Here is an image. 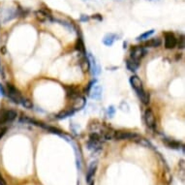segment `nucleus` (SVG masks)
Returning a JSON list of instances; mask_svg holds the SVG:
<instances>
[{
    "label": "nucleus",
    "mask_w": 185,
    "mask_h": 185,
    "mask_svg": "<svg viewBox=\"0 0 185 185\" xmlns=\"http://www.w3.org/2000/svg\"><path fill=\"white\" fill-rule=\"evenodd\" d=\"M130 83H131L133 88L136 90V92H137L139 98L141 99L142 104L148 105L150 100V96H149V93H148L144 90L143 86H142V82L140 78L138 76H132L130 78Z\"/></svg>",
    "instance_id": "1"
},
{
    "label": "nucleus",
    "mask_w": 185,
    "mask_h": 185,
    "mask_svg": "<svg viewBox=\"0 0 185 185\" xmlns=\"http://www.w3.org/2000/svg\"><path fill=\"white\" fill-rule=\"evenodd\" d=\"M6 89H7V96L10 100L13 101L16 104H21L22 99L23 98V97L22 96L21 92H19V90L18 88H16V87L11 83H7Z\"/></svg>",
    "instance_id": "2"
},
{
    "label": "nucleus",
    "mask_w": 185,
    "mask_h": 185,
    "mask_svg": "<svg viewBox=\"0 0 185 185\" xmlns=\"http://www.w3.org/2000/svg\"><path fill=\"white\" fill-rule=\"evenodd\" d=\"M18 116V113L14 110H3L0 112V124L5 125L14 121Z\"/></svg>",
    "instance_id": "3"
},
{
    "label": "nucleus",
    "mask_w": 185,
    "mask_h": 185,
    "mask_svg": "<svg viewBox=\"0 0 185 185\" xmlns=\"http://www.w3.org/2000/svg\"><path fill=\"white\" fill-rule=\"evenodd\" d=\"M141 137L136 133L128 132V131H115L113 139L118 141H125V140H134L138 141Z\"/></svg>",
    "instance_id": "4"
},
{
    "label": "nucleus",
    "mask_w": 185,
    "mask_h": 185,
    "mask_svg": "<svg viewBox=\"0 0 185 185\" xmlns=\"http://www.w3.org/2000/svg\"><path fill=\"white\" fill-rule=\"evenodd\" d=\"M144 121L148 127H149L150 129L154 130L156 128V118H155V114L151 109H148L144 112Z\"/></svg>",
    "instance_id": "5"
},
{
    "label": "nucleus",
    "mask_w": 185,
    "mask_h": 185,
    "mask_svg": "<svg viewBox=\"0 0 185 185\" xmlns=\"http://www.w3.org/2000/svg\"><path fill=\"white\" fill-rule=\"evenodd\" d=\"M131 58L136 61H139L142 59V58L147 54V51H145V48L141 47V46H135L132 48V50H131Z\"/></svg>",
    "instance_id": "6"
},
{
    "label": "nucleus",
    "mask_w": 185,
    "mask_h": 185,
    "mask_svg": "<svg viewBox=\"0 0 185 185\" xmlns=\"http://www.w3.org/2000/svg\"><path fill=\"white\" fill-rule=\"evenodd\" d=\"M177 38L172 32L165 33V48L168 50H172L177 47Z\"/></svg>",
    "instance_id": "7"
},
{
    "label": "nucleus",
    "mask_w": 185,
    "mask_h": 185,
    "mask_svg": "<svg viewBox=\"0 0 185 185\" xmlns=\"http://www.w3.org/2000/svg\"><path fill=\"white\" fill-rule=\"evenodd\" d=\"M87 58H88V61H89V65H90V69L92 71V74L93 76H98L101 72L100 70V66L98 65V63L96 62V59L95 57L91 54V53H88V56H87Z\"/></svg>",
    "instance_id": "8"
},
{
    "label": "nucleus",
    "mask_w": 185,
    "mask_h": 185,
    "mask_svg": "<svg viewBox=\"0 0 185 185\" xmlns=\"http://www.w3.org/2000/svg\"><path fill=\"white\" fill-rule=\"evenodd\" d=\"M36 15V18L39 22H45L47 21H48V19H51L52 18V16H51V12L47 11V10L45 9H41V10H38V11L35 13Z\"/></svg>",
    "instance_id": "9"
},
{
    "label": "nucleus",
    "mask_w": 185,
    "mask_h": 185,
    "mask_svg": "<svg viewBox=\"0 0 185 185\" xmlns=\"http://www.w3.org/2000/svg\"><path fill=\"white\" fill-rule=\"evenodd\" d=\"M97 167H98V163H97V161H93L89 165L88 170H87V172H86V181L88 183H90L91 180L93 179L95 173H96V171H97Z\"/></svg>",
    "instance_id": "10"
},
{
    "label": "nucleus",
    "mask_w": 185,
    "mask_h": 185,
    "mask_svg": "<svg viewBox=\"0 0 185 185\" xmlns=\"http://www.w3.org/2000/svg\"><path fill=\"white\" fill-rule=\"evenodd\" d=\"M74 100V103H73V107H72V109L76 112V111H79V110H82L84 108V106H85V98L82 96H78L77 98L73 99Z\"/></svg>",
    "instance_id": "11"
},
{
    "label": "nucleus",
    "mask_w": 185,
    "mask_h": 185,
    "mask_svg": "<svg viewBox=\"0 0 185 185\" xmlns=\"http://www.w3.org/2000/svg\"><path fill=\"white\" fill-rule=\"evenodd\" d=\"M90 97L93 100H100L102 97V86L99 84H96L93 87H91Z\"/></svg>",
    "instance_id": "12"
},
{
    "label": "nucleus",
    "mask_w": 185,
    "mask_h": 185,
    "mask_svg": "<svg viewBox=\"0 0 185 185\" xmlns=\"http://www.w3.org/2000/svg\"><path fill=\"white\" fill-rule=\"evenodd\" d=\"M65 89H66V93L68 98L70 99H75L77 98L78 96H80V90L78 89V87L76 86H65Z\"/></svg>",
    "instance_id": "13"
},
{
    "label": "nucleus",
    "mask_w": 185,
    "mask_h": 185,
    "mask_svg": "<svg viewBox=\"0 0 185 185\" xmlns=\"http://www.w3.org/2000/svg\"><path fill=\"white\" fill-rule=\"evenodd\" d=\"M163 142L166 144L169 148H172V149H180L181 148H180L181 143L177 141H173L171 139H163Z\"/></svg>",
    "instance_id": "14"
},
{
    "label": "nucleus",
    "mask_w": 185,
    "mask_h": 185,
    "mask_svg": "<svg viewBox=\"0 0 185 185\" xmlns=\"http://www.w3.org/2000/svg\"><path fill=\"white\" fill-rule=\"evenodd\" d=\"M116 38H118V36H116V34H113V33H109L107 34L104 39H103V44L107 47H111L112 46V44L114 43V41L116 40Z\"/></svg>",
    "instance_id": "15"
},
{
    "label": "nucleus",
    "mask_w": 185,
    "mask_h": 185,
    "mask_svg": "<svg viewBox=\"0 0 185 185\" xmlns=\"http://www.w3.org/2000/svg\"><path fill=\"white\" fill-rule=\"evenodd\" d=\"M139 65H140L139 61H136V60L132 59L131 57L126 60V66H127L128 70H130L131 72H135L136 70H137L139 68Z\"/></svg>",
    "instance_id": "16"
},
{
    "label": "nucleus",
    "mask_w": 185,
    "mask_h": 185,
    "mask_svg": "<svg viewBox=\"0 0 185 185\" xmlns=\"http://www.w3.org/2000/svg\"><path fill=\"white\" fill-rule=\"evenodd\" d=\"M161 45V40L159 38H153L150 39L148 42H145V47L148 48H158Z\"/></svg>",
    "instance_id": "17"
},
{
    "label": "nucleus",
    "mask_w": 185,
    "mask_h": 185,
    "mask_svg": "<svg viewBox=\"0 0 185 185\" xmlns=\"http://www.w3.org/2000/svg\"><path fill=\"white\" fill-rule=\"evenodd\" d=\"M75 113V111L73 109H69L67 111H64V112H61L59 114H57V118L58 119H65L67 118H69V116L73 115Z\"/></svg>",
    "instance_id": "18"
},
{
    "label": "nucleus",
    "mask_w": 185,
    "mask_h": 185,
    "mask_svg": "<svg viewBox=\"0 0 185 185\" xmlns=\"http://www.w3.org/2000/svg\"><path fill=\"white\" fill-rule=\"evenodd\" d=\"M154 32H155L154 29H151V30H148V31H145L144 33H142V34H141L140 36H138V37H137V39H136V40H137V41H143V40H147V39H148L150 36H152V35L154 34Z\"/></svg>",
    "instance_id": "19"
},
{
    "label": "nucleus",
    "mask_w": 185,
    "mask_h": 185,
    "mask_svg": "<svg viewBox=\"0 0 185 185\" xmlns=\"http://www.w3.org/2000/svg\"><path fill=\"white\" fill-rule=\"evenodd\" d=\"M76 47H77V50L81 53L85 54V47H84V43H83L82 38H79V40H78V42L76 44Z\"/></svg>",
    "instance_id": "20"
},
{
    "label": "nucleus",
    "mask_w": 185,
    "mask_h": 185,
    "mask_svg": "<svg viewBox=\"0 0 185 185\" xmlns=\"http://www.w3.org/2000/svg\"><path fill=\"white\" fill-rule=\"evenodd\" d=\"M81 67H82V69L85 72V71H88V69L90 68V65H89V61H88V58H87L86 56H84L82 61H81Z\"/></svg>",
    "instance_id": "21"
},
{
    "label": "nucleus",
    "mask_w": 185,
    "mask_h": 185,
    "mask_svg": "<svg viewBox=\"0 0 185 185\" xmlns=\"http://www.w3.org/2000/svg\"><path fill=\"white\" fill-rule=\"evenodd\" d=\"M44 129L48 130V132H51V133H52V134H56V135L62 136V132H61L59 129H57V128H55V127H52V126H48V125H46Z\"/></svg>",
    "instance_id": "22"
},
{
    "label": "nucleus",
    "mask_w": 185,
    "mask_h": 185,
    "mask_svg": "<svg viewBox=\"0 0 185 185\" xmlns=\"http://www.w3.org/2000/svg\"><path fill=\"white\" fill-rule=\"evenodd\" d=\"M21 104L24 107V108H26V109H32L33 108L32 101H30V100L27 99V98H22Z\"/></svg>",
    "instance_id": "23"
},
{
    "label": "nucleus",
    "mask_w": 185,
    "mask_h": 185,
    "mask_svg": "<svg viewBox=\"0 0 185 185\" xmlns=\"http://www.w3.org/2000/svg\"><path fill=\"white\" fill-rule=\"evenodd\" d=\"M177 45L178 46V48H180V50H183V48H184V47H185V39H184L183 35H181L178 38V41H177Z\"/></svg>",
    "instance_id": "24"
},
{
    "label": "nucleus",
    "mask_w": 185,
    "mask_h": 185,
    "mask_svg": "<svg viewBox=\"0 0 185 185\" xmlns=\"http://www.w3.org/2000/svg\"><path fill=\"white\" fill-rule=\"evenodd\" d=\"M114 112H115L114 107L113 106L109 107V109H108V115H109V118H112V116L114 115Z\"/></svg>",
    "instance_id": "25"
},
{
    "label": "nucleus",
    "mask_w": 185,
    "mask_h": 185,
    "mask_svg": "<svg viewBox=\"0 0 185 185\" xmlns=\"http://www.w3.org/2000/svg\"><path fill=\"white\" fill-rule=\"evenodd\" d=\"M7 133V127L6 126H4V127H1L0 128V140H1L3 137H4V135Z\"/></svg>",
    "instance_id": "26"
},
{
    "label": "nucleus",
    "mask_w": 185,
    "mask_h": 185,
    "mask_svg": "<svg viewBox=\"0 0 185 185\" xmlns=\"http://www.w3.org/2000/svg\"><path fill=\"white\" fill-rule=\"evenodd\" d=\"M90 19V18L87 16V15H82L81 16V18H80V21L82 22H88Z\"/></svg>",
    "instance_id": "27"
},
{
    "label": "nucleus",
    "mask_w": 185,
    "mask_h": 185,
    "mask_svg": "<svg viewBox=\"0 0 185 185\" xmlns=\"http://www.w3.org/2000/svg\"><path fill=\"white\" fill-rule=\"evenodd\" d=\"M92 18L93 19H97V21H102L103 19V18H102V16L101 15H99V14H96V15H93V17H92Z\"/></svg>",
    "instance_id": "28"
},
{
    "label": "nucleus",
    "mask_w": 185,
    "mask_h": 185,
    "mask_svg": "<svg viewBox=\"0 0 185 185\" xmlns=\"http://www.w3.org/2000/svg\"><path fill=\"white\" fill-rule=\"evenodd\" d=\"M0 185H7L5 179L3 178V177L1 176V173H0Z\"/></svg>",
    "instance_id": "29"
},
{
    "label": "nucleus",
    "mask_w": 185,
    "mask_h": 185,
    "mask_svg": "<svg viewBox=\"0 0 185 185\" xmlns=\"http://www.w3.org/2000/svg\"><path fill=\"white\" fill-rule=\"evenodd\" d=\"M179 166H180V170L182 172H184V160H181L179 163Z\"/></svg>",
    "instance_id": "30"
},
{
    "label": "nucleus",
    "mask_w": 185,
    "mask_h": 185,
    "mask_svg": "<svg viewBox=\"0 0 185 185\" xmlns=\"http://www.w3.org/2000/svg\"><path fill=\"white\" fill-rule=\"evenodd\" d=\"M3 95H5V90L3 88V86L0 84V96H3Z\"/></svg>",
    "instance_id": "31"
},
{
    "label": "nucleus",
    "mask_w": 185,
    "mask_h": 185,
    "mask_svg": "<svg viewBox=\"0 0 185 185\" xmlns=\"http://www.w3.org/2000/svg\"><path fill=\"white\" fill-rule=\"evenodd\" d=\"M90 185H94V182H90Z\"/></svg>",
    "instance_id": "32"
},
{
    "label": "nucleus",
    "mask_w": 185,
    "mask_h": 185,
    "mask_svg": "<svg viewBox=\"0 0 185 185\" xmlns=\"http://www.w3.org/2000/svg\"><path fill=\"white\" fill-rule=\"evenodd\" d=\"M149 1H151V0H149Z\"/></svg>",
    "instance_id": "33"
}]
</instances>
